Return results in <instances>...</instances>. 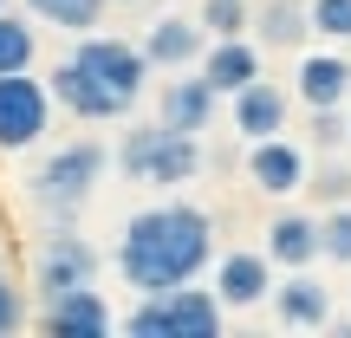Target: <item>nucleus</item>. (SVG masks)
Segmentation results:
<instances>
[{
  "label": "nucleus",
  "instance_id": "1",
  "mask_svg": "<svg viewBox=\"0 0 351 338\" xmlns=\"http://www.w3.org/2000/svg\"><path fill=\"white\" fill-rule=\"evenodd\" d=\"M208 261H215V221L195 202H156V208L130 215L124 241H117V274L137 293L189 287Z\"/></svg>",
  "mask_w": 351,
  "mask_h": 338
},
{
  "label": "nucleus",
  "instance_id": "2",
  "mask_svg": "<svg viewBox=\"0 0 351 338\" xmlns=\"http://www.w3.org/2000/svg\"><path fill=\"white\" fill-rule=\"evenodd\" d=\"M150 72H156V65L143 59V46H130V39H117V33H78V46L52 65L46 85H52V98H59L72 117L111 124V117L137 111Z\"/></svg>",
  "mask_w": 351,
  "mask_h": 338
},
{
  "label": "nucleus",
  "instance_id": "3",
  "mask_svg": "<svg viewBox=\"0 0 351 338\" xmlns=\"http://www.w3.org/2000/svg\"><path fill=\"white\" fill-rule=\"evenodd\" d=\"M221 293L215 287H169V293H143L137 313L124 319L130 338H215L221 332Z\"/></svg>",
  "mask_w": 351,
  "mask_h": 338
},
{
  "label": "nucleus",
  "instance_id": "4",
  "mask_svg": "<svg viewBox=\"0 0 351 338\" xmlns=\"http://www.w3.org/2000/svg\"><path fill=\"white\" fill-rule=\"evenodd\" d=\"M117 169L137 176V182L176 189V182H189V176L202 169V143L189 137V130H169L163 117H156V124L124 130V143H117Z\"/></svg>",
  "mask_w": 351,
  "mask_h": 338
},
{
  "label": "nucleus",
  "instance_id": "5",
  "mask_svg": "<svg viewBox=\"0 0 351 338\" xmlns=\"http://www.w3.org/2000/svg\"><path fill=\"white\" fill-rule=\"evenodd\" d=\"M98 176H104V143H65L59 156H46V163L33 169V202L52 215V221H72V215L91 202Z\"/></svg>",
  "mask_w": 351,
  "mask_h": 338
},
{
  "label": "nucleus",
  "instance_id": "6",
  "mask_svg": "<svg viewBox=\"0 0 351 338\" xmlns=\"http://www.w3.org/2000/svg\"><path fill=\"white\" fill-rule=\"evenodd\" d=\"M52 85L33 72H0V150H33L52 124Z\"/></svg>",
  "mask_w": 351,
  "mask_h": 338
},
{
  "label": "nucleus",
  "instance_id": "7",
  "mask_svg": "<svg viewBox=\"0 0 351 338\" xmlns=\"http://www.w3.org/2000/svg\"><path fill=\"white\" fill-rule=\"evenodd\" d=\"M91 274H98V254L72 234V221H52V234L39 241V254H33V287L46 293V300H59V293H72V287H91Z\"/></svg>",
  "mask_w": 351,
  "mask_h": 338
},
{
  "label": "nucleus",
  "instance_id": "8",
  "mask_svg": "<svg viewBox=\"0 0 351 338\" xmlns=\"http://www.w3.org/2000/svg\"><path fill=\"white\" fill-rule=\"evenodd\" d=\"M215 293H221L228 313H247V306H261L267 293H274V254H221L215 261Z\"/></svg>",
  "mask_w": 351,
  "mask_h": 338
},
{
  "label": "nucleus",
  "instance_id": "9",
  "mask_svg": "<svg viewBox=\"0 0 351 338\" xmlns=\"http://www.w3.org/2000/svg\"><path fill=\"white\" fill-rule=\"evenodd\" d=\"M247 182L261 189V195H293V189H306V150L293 137L247 143Z\"/></svg>",
  "mask_w": 351,
  "mask_h": 338
},
{
  "label": "nucleus",
  "instance_id": "10",
  "mask_svg": "<svg viewBox=\"0 0 351 338\" xmlns=\"http://www.w3.org/2000/svg\"><path fill=\"white\" fill-rule=\"evenodd\" d=\"M293 98L306 111H339V104H351V59H339V52H306L300 72H293Z\"/></svg>",
  "mask_w": 351,
  "mask_h": 338
},
{
  "label": "nucleus",
  "instance_id": "11",
  "mask_svg": "<svg viewBox=\"0 0 351 338\" xmlns=\"http://www.w3.org/2000/svg\"><path fill=\"white\" fill-rule=\"evenodd\" d=\"M202 52H208V26L182 20V13H163V20H150V33H143V59H150L156 72H182Z\"/></svg>",
  "mask_w": 351,
  "mask_h": 338
},
{
  "label": "nucleus",
  "instance_id": "12",
  "mask_svg": "<svg viewBox=\"0 0 351 338\" xmlns=\"http://www.w3.org/2000/svg\"><path fill=\"white\" fill-rule=\"evenodd\" d=\"M228 111H234V130H241V137L261 143V137H280V130H287L293 98L274 85V78H254V85H241L234 98H228Z\"/></svg>",
  "mask_w": 351,
  "mask_h": 338
},
{
  "label": "nucleus",
  "instance_id": "13",
  "mask_svg": "<svg viewBox=\"0 0 351 338\" xmlns=\"http://www.w3.org/2000/svg\"><path fill=\"white\" fill-rule=\"evenodd\" d=\"M274 313L293 332H319V326H332V293L313 280V267H293L287 280H274Z\"/></svg>",
  "mask_w": 351,
  "mask_h": 338
},
{
  "label": "nucleus",
  "instance_id": "14",
  "mask_svg": "<svg viewBox=\"0 0 351 338\" xmlns=\"http://www.w3.org/2000/svg\"><path fill=\"white\" fill-rule=\"evenodd\" d=\"M46 332L52 338H111V306L98 287H72L59 300H46Z\"/></svg>",
  "mask_w": 351,
  "mask_h": 338
},
{
  "label": "nucleus",
  "instance_id": "15",
  "mask_svg": "<svg viewBox=\"0 0 351 338\" xmlns=\"http://www.w3.org/2000/svg\"><path fill=\"white\" fill-rule=\"evenodd\" d=\"M202 78H208L221 98H234L241 85H254V78H261V46H254L247 33L208 39V52H202Z\"/></svg>",
  "mask_w": 351,
  "mask_h": 338
},
{
  "label": "nucleus",
  "instance_id": "16",
  "mask_svg": "<svg viewBox=\"0 0 351 338\" xmlns=\"http://www.w3.org/2000/svg\"><path fill=\"white\" fill-rule=\"evenodd\" d=\"M267 254H274V267H313L319 254H326V234H319L313 215H274L267 221Z\"/></svg>",
  "mask_w": 351,
  "mask_h": 338
},
{
  "label": "nucleus",
  "instance_id": "17",
  "mask_svg": "<svg viewBox=\"0 0 351 338\" xmlns=\"http://www.w3.org/2000/svg\"><path fill=\"white\" fill-rule=\"evenodd\" d=\"M215 98H221V91L208 85V78H169L163 85V124L169 130H189V137H195V130H208V117H215Z\"/></svg>",
  "mask_w": 351,
  "mask_h": 338
},
{
  "label": "nucleus",
  "instance_id": "18",
  "mask_svg": "<svg viewBox=\"0 0 351 338\" xmlns=\"http://www.w3.org/2000/svg\"><path fill=\"white\" fill-rule=\"evenodd\" d=\"M254 33H261L267 46H300V39L313 33V7H300V0H267V7L254 13Z\"/></svg>",
  "mask_w": 351,
  "mask_h": 338
},
{
  "label": "nucleus",
  "instance_id": "19",
  "mask_svg": "<svg viewBox=\"0 0 351 338\" xmlns=\"http://www.w3.org/2000/svg\"><path fill=\"white\" fill-rule=\"evenodd\" d=\"M26 13H33L39 26H59V33H98L104 20V0H26Z\"/></svg>",
  "mask_w": 351,
  "mask_h": 338
},
{
  "label": "nucleus",
  "instance_id": "20",
  "mask_svg": "<svg viewBox=\"0 0 351 338\" xmlns=\"http://www.w3.org/2000/svg\"><path fill=\"white\" fill-rule=\"evenodd\" d=\"M33 52H39V33L33 20L0 7V72H33Z\"/></svg>",
  "mask_w": 351,
  "mask_h": 338
},
{
  "label": "nucleus",
  "instance_id": "21",
  "mask_svg": "<svg viewBox=\"0 0 351 338\" xmlns=\"http://www.w3.org/2000/svg\"><path fill=\"white\" fill-rule=\"evenodd\" d=\"M202 26L215 39H228V33H247L254 13H247V0H202Z\"/></svg>",
  "mask_w": 351,
  "mask_h": 338
},
{
  "label": "nucleus",
  "instance_id": "22",
  "mask_svg": "<svg viewBox=\"0 0 351 338\" xmlns=\"http://www.w3.org/2000/svg\"><path fill=\"white\" fill-rule=\"evenodd\" d=\"M319 234H326V261L351 267V202H339V208L319 215Z\"/></svg>",
  "mask_w": 351,
  "mask_h": 338
},
{
  "label": "nucleus",
  "instance_id": "23",
  "mask_svg": "<svg viewBox=\"0 0 351 338\" xmlns=\"http://www.w3.org/2000/svg\"><path fill=\"white\" fill-rule=\"evenodd\" d=\"M306 7H313V33L351 39V0H306Z\"/></svg>",
  "mask_w": 351,
  "mask_h": 338
},
{
  "label": "nucleus",
  "instance_id": "24",
  "mask_svg": "<svg viewBox=\"0 0 351 338\" xmlns=\"http://www.w3.org/2000/svg\"><path fill=\"white\" fill-rule=\"evenodd\" d=\"M20 319H26V306H20V293H13V280L0 274V338L20 332Z\"/></svg>",
  "mask_w": 351,
  "mask_h": 338
},
{
  "label": "nucleus",
  "instance_id": "25",
  "mask_svg": "<svg viewBox=\"0 0 351 338\" xmlns=\"http://www.w3.org/2000/svg\"><path fill=\"white\" fill-rule=\"evenodd\" d=\"M319 189H326V202H345V195H351V176H345V169H332Z\"/></svg>",
  "mask_w": 351,
  "mask_h": 338
},
{
  "label": "nucleus",
  "instance_id": "26",
  "mask_svg": "<svg viewBox=\"0 0 351 338\" xmlns=\"http://www.w3.org/2000/svg\"><path fill=\"white\" fill-rule=\"evenodd\" d=\"M0 7H7V0H0Z\"/></svg>",
  "mask_w": 351,
  "mask_h": 338
}]
</instances>
